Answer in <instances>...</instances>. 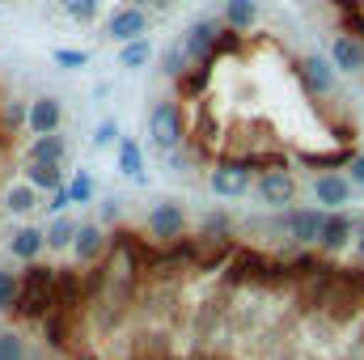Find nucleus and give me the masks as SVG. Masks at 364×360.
<instances>
[{"instance_id": "nucleus-1", "label": "nucleus", "mask_w": 364, "mask_h": 360, "mask_svg": "<svg viewBox=\"0 0 364 360\" xmlns=\"http://www.w3.org/2000/svg\"><path fill=\"white\" fill-rule=\"evenodd\" d=\"M149 140H153V149L157 153H174L186 144V106H182L178 97H157L153 106H149Z\"/></svg>"}, {"instance_id": "nucleus-2", "label": "nucleus", "mask_w": 364, "mask_h": 360, "mask_svg": "<svg viewBox=\"0 0 364 360\" xmlns=\"http://www.w3.org/2000/svg\"><path fill=\"white\" fill-rule=\"evenodd\" d=\"M255 170H267V166L255 162V157H225V162H216V166L208 170V191H212L216 199H242V195H250L255 182H259Z\"/></svg>"}, {"instance_id": "nucleus-3", "label": "nucleus", "mask_w": 364, "mask_h": 360, "mask_svg": "<svg viewBox=\"0 0 364 360\" xmlns=\"http://www.w3.org/2000/svg\"><path fill=\"white\" fill-rule=\"evenodd\" d=\"M186 208H182L178 199H161V203H153L149 208V216H144V233L157 242V246H178L182 238H186Z\"/></svg>"}, {"instance_id": "nucleus-4", "label": "nucleus", "mask_w": 364, "mask_h": 360, "mask_svg": "<svg viewBox=\"0 0 364 360\" xmlns=\"http://www.w3.org/2000/svg\"><path fill=\"white\" fill-rule=\"evenodd\" d=\"M255 199L272 212H288L296 203V179L284 162H275L267 170H259V182H255Z\"/></svg>"}, {"instance_id": "nucleus-5", "label": "nucleus", "mask_w": 364, "mask_h": 360, "mask_svg": "<svg viewBox=\"0 0 364 360\" xmlns=\"http://www.w3.org/2000/svg\"><path fill=\"white\" fill-rule=\"evenodd\" d=\"M296 81H301V90L309 93V97H331V93L339 90V68H335L331 55L305 51L296 60Z\"/></svg>"}, {"instance_id": "nucleus-6", "label": "nucleus", "mask_w": 364, "mask_h": 360, "mask_svg": "<svg viewBox=\"0 0 364 360\" xmlns=\"http://www.w3.org/2000/svg\"><path fill=\"white\" fill-rule=\"evenodd\" d=\"M322 229H326V208L318 203H305V208H288L284 212V233L292 246H318L322 242Z\"/></svg>"}, {"instance_id": "nucleus-7", "label": "nucleus", "mask_w": 364, "mask_h": 360, "mask_svg": "<svg viewBox=\"0 0 364 360\" xmlns=\"http://www.w3.org/2000/svg\"><path fill=\"white\" fill-rule=\"evenodd\" d=\"M220 38H225V21H220V17H199V21L182 34V47H186L191 64L199 68V64H208V60L220 51Z\"/></svg>"}, {"instance_id": "nucleus-8", "label": "nucleus", "mask_w": 364, "mask_h": 360, "mask_svg": "<svg viewBox=\"0 0 364 360\" xmlns=\"http://www.w3.org/2000/svg\"><path fill=\"white\" fill-rule=\"evenodd\" d=\"M106 38L119 43V47H127V43H136V38H149V9H140V4H119V9L106 17Z\"/></svg>"}, {"instance_id": "nucleus-9", "label": "nucleus", "mask_w": 364, "mask_h": 360, "mask_svg": "<svg viewBox=\"0 0 364 360\" xmlns=\"http://www.w3.org/2000/svg\"><path fill=\"white\" fill-rule=\"evenodd\" d=\"M352 191L356 186L348 179V170H322V174H314V203L326 208V212H348Z\"/></svg>"}, {"instance_id": "nucleus-10", "label": "nucleus", "mask_w": 364, "mask_h": 360, "mask_svg": "<svg viewBox=\"0 0 364 360\" xmlns=\"http://www.w3.org/2000/svg\"><path fill=\"white\" fill-rule=\"evenodd\" d=\"M26 132L30 136H51L64 132V102L55 93H38L26 102Z\"/></svg>"}, {"instance_id": "nucleus-11", "label": "nucleus", "mask_w": 364, "mask_h": 360, "mask_svg": "<svg viewBox=\"0 0 364 360\" xmlns=\"http://www.w3.org/2000/svg\"><path fill=\"white\" fill-rule=\"evenodd\" d=\"M106 250H110L106 225H102V221H81V233H77V242H73V259H77L81 268H97V263L106 259Z\"/></svg>"}, {"instance_id": "nucleus-12", "label": "nucleus", "mask_w": 364, "mask_h": 360, "mask_svg": "<svg viewBox=\"0 0 364 360\" xmlns=\"http://www.w3.org/2000/svg\"><path fill=\"white\" fill-rule=\"evenodd\" d=\"M356 233H360V216H352V212H326V229H322L318 250L322 255H339V250H348L356 242Z\"/></svg>"}, {"instance_id": "nucleus-13", "label": "nucleus", "mask_w": 364, "mask_h": 360, "mask_svg": "<svg viewBox=\"0 0 364 360\" xmlns=\"http://www.w3.org/2000/svg\"><path fill=\"white\" fill-rule=\"evenodd\" d=\"M4 250H9V259H17V263H38L43 250H47V229L21 225V229H13V233L4 238Z\"/></svg>"}, {"instance_id": "nucleus-14", "label": "nucleus", "mask_w": 364, "mask_h": 360, "mask_svg": "<svg viewBox=\"0 0 364 360\" xmlns=\"http://www.w3.org/2000/svg\"><path fill=\"white\" fill-rule=\"evenodd\" d=\"M331 60H335L339 73L360 77L364 73V34H352V30L335 34V38H331Z\"/></svg>"}, {"instance_id": "nucleus-15", "label": "nucleus", "mask_w": 364, "mask_h": 360, "mask_svg": "<svg viewBox=\"0 0 364 360\" xmlns=\"http://www.w3.org/2000/svg\"><path fill=\"white\" fill-rule=\"evenodd\" d=\"M263 17V4L259 0H220V21L229 34H250Z\"/></svg>"}, {"instance_id": "nucleus-16", "label": "nucleus", "mask_w": 364, "mask_h": 360, "mask_svg": "<svg viewBox=\"0 0 364 360\" xmlns=\"http://www.w3.org/2000/svg\"><path fill=\"white\" fill-rule=\"evenodd\" d=\"M38 208H43V191L30 179H17L4 186V212L9 216H34Z\"/></svg>"}, {"instance_id": "nucleus-17", "label": "nucleus", "mask_w": 364, "mask_h": 360, "mask_svg": "<svg viewBox=\"0 0 364 360\" xmlns=\"http://www.w3.org/2000/svg\"><path fill=\"white\" fill-rule=\"evenodd\" d=\"M26 162H43V166H64L68 162V136L51 132V136H30Z\"/></svg>"}, {"instance_id": "nucleus-18", "label": "nucleus", "mask_w": 364, "mask_h": 360, "mask_svg": "<svg viewBox=\"0 0 364 360\" xmlns=\"http://www.w3.org/2000/svg\"><path fill=\"white\" fill-rule=\"evenodd\" d=\"M114 170L132 182H144V149H140L132 136L119 140V149H114Z\"/></svg>"}, {"instance_id": "nucleus-19", "label": "nucleus", "mask_w": 364, "mask_h": 360, "mask_svg": "<svg viewBox=\"0 0 364 360\" xmlns=\"http://www.w3.org/2000/svg\"><path fill=\"white\" fill-rule=\"evenodd\" d=\"M77 233H81V221L77 216H51V225H47V250H73V242H77Z\"/></svg>"}, {"instance_id": "nucleus-20", "label": "nucleus", "mask_w": 364, "mask_h": 360, "mask_svg": "<svg viewBox=\"0 0 364 360\" xmlns=\"http://www.w3.org/2000/svg\"><path fill=\"white\" fill-rule=\"evenodd\" d=\"M157 64H161V77H170V81L191 77V68H195V64H191V55H186V47H182V38H174V43L161 51V60H157Z\"/></svg>"}, {"instance_id": "nucleus-21", "label": "nucleus", "mask_w": 364, "mask_h": 360, "mask_svg": "<svg viewBox=\"0 0 364 360\" xmlns=\"http://www.w3.org/2000/svg\"><path fill=\"white\" fill-rule=\"evenodd\" d=\"M21 179H30L38 191H60V186H68V179H64V166H43V162H26V174Z\"/></svg>"}, {"instance_id": "nucleus-22", "label": "nucleus", "mask_w": 364, "mask_h": 360, "mask_svg": "<svg viewBox=\"0 0 364 360\" xmlns=\"http://www.w3.org/2000/svg\"><path fill=\"white\" fill-rule=\"evenodd\" d=\"M153 38H136V43H127V47H119V68L123 73H136V68H149L153 64Z\"/></svg>"}, {"instance_id": "nucleus-23", "label": "nucleus", "mask_w": 364, "mask_h": 360, "mask_svg": "<svg viewBox=\"0 0 364 360\" xmlns=\"http://www.w3.org/2000/svg\"><path fill=\"white\" fill-rule=\"evenodd\" d=\"M21 271L13 268H0V314H9V309H17L21 305Z\"/></svg>"}, {"instance_id": "nucleus-24", "label": "nucleus", "mask_w": 364, "mask_h": 360, "mask_svg": "<svg viewBox=\"0 0 364 360\" xmlns=\"http://www.w3.org/2000/svg\"><path fill=\"white\" fill-rule=\"evenodd\" d=\"M60 9H64L73 21H81V26H93V21L102 17V0H60Z\"/></svg>"}, {"instance_id": "nucleus-25", "label": "nucleus", "mask_w": 364, "mask_h": 360, "mask_svg": "<svg viewBox=\"0 0 364 360\" xmlns=\"http://www.w3.org/2000/svg\"><path fill=\"white\" fill-rule=\"evenodd\" d=\"M0 360H30V344L17 331H0Z\"/></svg>"}, {"instance_id": "nucleus-26", "label": "nucleus", "mask_w": 364, "mask_h": 360, "mask_svg": "<svg viewBox=\"0 0 364 360\" xmlns=\"http://www.w3.org/2000/svg\"><path fill=\"white\" fill-rule=\"evenodd\" d=\"M68 195H73V203H93L97 186H93V174H90V170H77V174L68 179Z\"/></svg>"}, {"instance_id": "nucleus-27", "label": "nucleus", "mask_w": 364, "mask_h": 360, "mask_svg": "<svg viewBox=\"0 0 364 360\" xmlns=\"http://www.w3.org/2000/svg\"><path fill=\"white\" fill-rule=\"evenodd\" d=\"M119 140H123V136H119V123H114V119H102L97 132H93V144H97V149H110V144H119Z\"/></svg>"}, {"instance_id": "nucleus-28", "label": "nucleus", "mask_w": 364, "mask_h": 360, "mask_svg": "<svg viewBox=\"0 0 364 360\" xmlns=\"http://www.w3.org/2000/svg\"><path fill=\"white\" fill-rule=\"evenodd\" d=\"M51 60H55V64H64V68H85V64H90V51L60 47V51H51Z\"/></svg>"}, {"instance_id": "nucleus-29", "label": "nucleus", "mask_w": 364, "mask_h": 360, "mask_svg": "<svg viewBox=\"0 0 364 360\" xmlns=\"http://www.w3.org/2000/svg\"><path fill=\"white\" fill-rule=\"evenodd\" d=\"M68 203H73V195H68V186H60V191H51V195H47V203H43V208H47L51 216H64V212H68Z\"/></svg>"}, {"instance_id": "nucleus-30", "label": "nucleus", "mask_w": 364, "mask_h": 360, "mask_svg": "<svg viewBox=\"0 0 364 360\" xmlns=\"http://www.w3.org/2000/svg\"><path fill=\"white\" fill-rule=\"evenodd\" d=\"M348 179H352V186H364V149L348 157Z\"/></svg>"}, {"instance_id": "nucleus-31", "label": "nucleus", "mask_w": 364, "mask_h": 360, "mask_svg": "<svg viewBox=\"0 0 364 360\" xmlns=\"http://www.w3.org/2000/svg\"><path fill=\"white\" fill-rule=\"evenodd\" d=\"M127 4H140V9H166L170 0H127Z\"/></svg>"}, {"instance_id": "nucleus-32", "label": "nucleus", "mask_w": 364, "mask_h": 360, "mask_svg": "<svg viewBox=\"0 0 364 360\" xmlns=\"http://www.w3.org/2000/svg\"><path fill=\"white\" fill-rule=\"evenodd\" d=\"M352 246H356V259L364 263V221H360V233H356V242H352Z\"/></svg>"}, {"instance_id": "nucleus-33", "label": "nucleus", "mask_w": 364, "mask_h": 360, "mask_svg": "<svg viewBox=\"0 0 364 360\" xmlns=\"http://www.w3.org/2000/svg\"><path fill=\"white\" fill-rule=\"evenodd\" d=\"M102 216H106V221H119V199H114V203H106V208H102Z\"/></svg>"}, {"instance_id": "nucleus-34", "label": "nucleus", "mask_w": 364, "mask_h": 360, "mask_svg": "<svg viewBox=\"0 0 364 360\" xmlns=\"http://www.w3.org/2000/svg\"><path fill=\"white\" fill-rule=\"evenodd\" d=\"M0 4H13V0H0Z\"/></svg>"}]
</instances>
